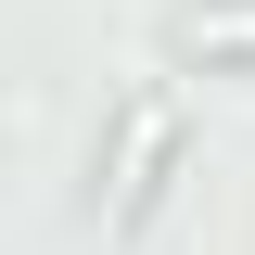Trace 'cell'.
I'll return each instance as SVG.
<instances>
[{
    "label": "cell",
    "instance_id": "cell-1",
    "mask_svg": "<svg viewBox=\"0 0 255 255\" xmlns=\"http://www.w3.org/2000/svg\"><path fill=\"white\" fill-rule=\"evenodd\" d=\"M179 38H191V51H255V0H243V13H191Z\"/></svg>",
    "mask_w": 255,
    "mask_h": 255
}]
</instances>
